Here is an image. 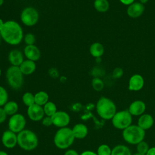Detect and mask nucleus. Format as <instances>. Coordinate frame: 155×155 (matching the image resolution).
I'll use <instances>...</instances> for the list:
<instances>
[{
  "instance_id": "nucleus-1",
  "label": "nucleus",
  "mask_w": 155,
  "mask_h": 155,
  "mask_svg": "<svg viewBox=\"0 0 155 155\" xmlns=\"http://www.w3.org/2000/svg\"><path fill=\"white\" fill-rule=\"evenodd\" d=\"M2 39L10 45H18L23 39V31L21 25L15 21L4 22L0 31Z\"/></svg>"
},
{
  "instance_id": "nucleus-2",
  "label": "nucleus",
  "mask_w": 155,
  "mask_h": 155,
  "mask_svg": "<svg viewBox=\"0 0 155 155\" xmlns=\"http://www.w3.org/2000/svg\"><path fill=\"white\" fill-rule=\"evenodd\" d=\"M18 145L25 151H32L38 145V138L31 130L24 129L17 134Z\"/></svg>"
},
{
  "instance_id": "nucleus-3",
  "label": "nucleus",
  "mask_w": 155,
  "mask_h": 155,
  "mask_svg": "<svg viewBox=\"0 0 155 155\" xmlns=\"http://www.w3.org/2000/svg\"><path fill=\"white\" fill-rule=\"evenodd\" d=\"M96 109L97 114L105 120L111 119L116 113V106L114 102L104 96L101 97L97 101Z\"/></svg>"
},
{
  "instance_id": "nucleus-4",
  "label": "nucleus",
  "mask_w": 155,
  "mask_h": 155,
  "mask_svg": "<svg viewBox=\"0 0 155 155\" xmlns=\"http://www.w3.org/2000/svg\"><path fill=\"white\" fill-rule=\"evenodd\" d=\"M74 139L71 128L66 127L61 128L56 131L53 142L57 148L64 150L68 148L73 143Z\"/></svg>"
},
{
  "instance_id": "nucleus-5",
  "label": "nucleus",
  "mask_w": 155,
  "mask_h": 155,
  "mask_svg": "<svg viewBox=\"0 0 155 155\" xmlns=\"http://www.w3.org/2000/svg\"><path fill=\"white\" fill-rule=\"evenodd\" d=\"M145 131L137 125H131L122 131L124 140L129 144L137 145L143 140Z\"/></svg>"
},
{
  "instance_id": "nucleus-6",
  "label": "nucleus",
  "mask_w": 155,
  "mask_h": 155,
  "mask_svg": "<svg viewBox=\"0 0 155 155\" xmlns=\"http://www.w3.org/2000/svg\"><path fill=\"white\" fill-rule=\"evenodd\" d=\"M23 74L19 67L12 65L6 71V78L9 86L14 90L20 89L24 83Z\"/></svg>"
},
{
  "instance_id": "nucleus-7",
  "label": "nucleus",
  "mask_w": 155,
  "mask_h": 155,
  "mask_svg": "<svg viewBox=\"0 0 155 155\" xmlns=\"http://www.w3.org/2000/svg\"><path fill=\"white\" fill-rule=\"evenodd\" d=\"M111 122L114 127L123 130L131 125L132 115L128 110L117 111L111 119Z\"/></svg>"
},
{
  "instance_id": "nucleus-8",
  "label": "nucleus",
  "mask_w": 155,
  "mask_h": 155,
  "mask_svg": "<svg viewBox=\"0 0 155 155\" xmlns=\"http://www.w3.org/2000/svg\"><path fill=\"white\" fill-rule=\"evenodd\" d=\"M21 20L26 26H33L39 20L38 12L34 7H25L21 13Z\"/></svg>"
},
{
  "instance_id": "nucleus-9",
  "label": "nucleus",
  "mask_w": 155,
  "mask_h": 155,
  "mask_svg": "<svg viewBox=\"0 0 155 155\" xmlns=\"http://www.w3.org/2000/svg\"><path fill=\"white\" fill-rule=\"evenodd\" d=\"M26 119L24 115L16 113L10 116L8 122V130L18 134L25 129Z\"/></svg>"
},
{
  "instance_id": "nucleus-10",
  "label": "nucleus",
  "mask_w": 155,
  "mask_h": 155,
  "mask_svg": "<svg viewBox=\"0 0 155 155\" xmlns=\"http://www.w3.org/2000/svg\"><path fill=\"white\" fill-rule=\"evenodd\" d=\"M53 125L59 128L66 127L70 122L69 114L64 111H57L52 116Z\"/></svg>"
},
{
  "instance_id": "nucleus-11",
  "label": "nucleus",
  "mask_w": 155,
  "mask_h": 155,
  "mask_svg": "<svg viewBox=\"0 0 155 155\" xmlns=\"http://www.w3.org/2000/svg\"><path fill=\"white\" fill-rule=\"evenodd\" d=\"M1 141L5 148H13L18 145L17 134L8 129L3 132Z\"/></svg>"
},
{
  "instance_id": "nucleus-12",
  "label": "nucleus",
  "mask_w": 155,
  "mask_h": 155,
  "mask_svg": "<svg viewBox=\"0 0 155 155\" xmlns=\"http://www.w3.org/2000/svg\"><path fill=\"white\" fill-rule=\"evenodd\" d=\"M27 115L29 119L33 121L41 120L45 115L43 107L34 104L27 108Z\"/></svg>"
},
{
  "instance_id": "nucleus-13",
  "label": "nucleus",
  "mask_w": 155,
  "mask_h": 155,
  "mask_svg": "<svg viewBox=\"0 0 155 155\" xmlns=\"http://www.w3.org/2000/svg\"><path fill=\"white\" fill-rule=\"evenodd\" d=\"M144 11V4L140 2H134L128 5L127 9V13L131 18H137L143 13Z\"/></svg>"
},
{
  "instance_id": "nucleus-14",
  "label": "nucleus",
  "mask_w": 155,
  "mask_h": 155,
  "mask_svg": "<svg viewBox=\"0 0 155 155\" xmlns=\"http://www.w3.org/2000/svg\"><path fill=\"white\" fill-rule=\"evenodd\" d=\"M144 85V79L139 74L132 75L128 81V90L137 91L140 90Z\"/></svg>"
},
{
  "instance_id": "nucleus-15",
  "label": "nucleus",
  "mask_w": 155,
  "mask_h": 155,
  "mask_svg": "<svg viewBox=\"0 0 155 155\" xmlns=\"http://www.w3.org/2000/svg\"><path fill=\"white\" fill-rule=\"evenodd\" d=\"M146 110V105L140 100H136L131 103L128 107V111L132 116H140L143 114Z\"/></svg>"
},
{
  "instance_id": "nucleus-16",
  "label": "nucleus",
  "mask_w": 155,
  "mask_h": 155,
  "mask_svg": "<svg viewBox=\"0 0 155 155\" xmlns=\"http://www.w3.org/2000/svg\"><path fill=\"white\" fill-rule=\"evenodd\" d=\"M24 53L27 59L35 62L38 61L41 56V51L35 45H26L24 49Z\"/></svg>"
},
{
  "instance_id": "nucleus-17",
  "label": "nucleus",
  "mask_w": 155,
  "mask_h": 155,
  "mask_svg": "<svg viewBox=\"0 0 155 155\" xmlns=\"http://www.w3.org/2000/svg\"><path fill=\"white\" fill-rule=\"evenodd\" d=\"M154 124V119L150 114H143L140 115L137 120V125L143 130H147L152 127Z\"/></svg>"
},
{
  "instance_id": "nucleus-18",
  "label": "nucleus",
  "mask_w": 155,
  "mask_h": 155,
  "mask_svg": "<svg viewBox=\"0 0 155 155\" xmlns=\"http://www.w3.org/2000/svg\"><path fill=\"white\" fill-rule=\"evenodd\" d=\"M8 59L12 65L19 67L24 61L22 53L18 49L12 50L8 54Z\"/></svg>"
},
{
  "instance_id": "nucleus-19",
  "label": "nucleus",
  "mask_w": 155,
  "mask_h": 155,
  "mask_svg": "<svg viewBox=\"0 0 155 155\" xmlns=\"http://www.w3.org/2000/svg\"><path fill=\"white\" fill-rule=\"evenodd\" d=\"M71 130L75 139H84L87 136L88 133L87 127L85 124L81 123L74 125Z\"/></svg>"
},
{
  "instance_id": "nucleus-20",
  "label": "nucleus",
  "mask_w": 155,
  "mask_h": 155,
  "mask_svg": "<svg viewBox=\"0 0 155 155\" xmlns=\"http://www.w3.org/2000/svg\"><path fill=\"white\" fill-rule=\"evenodd\" d=\"M22 73L24 75H30L36 70V65L35 61L26 59L24 60L22 64L19 66Z\"/></svg>"
},
{
  "instance_id": "nucleus-21",
  "label": "nucleus",
  "mask_w": 155,
  "mask_h": 155,
  "mask_svg": "<svg viewBox=\"0 0 155 155\" xmlns=\"http://www.w3.org/2000/svg\"><path fill=\"white\" fill-rule=\"evenodd\" d=\"M90 53L92 56L96 58H101L104 53V47L100 42H94L90 47Z\"/></svg>"
},
{
  "instance_id": "nucleus-22",
  "label": "nucleus",
  "mask_w": 155,
  "mask_h": 155,
  "mask_svg": "<svg viewBox=\"0 0 155 155\" xmlns=\"http://www.w3.org/2000/svg\"><path fill=\"white\" fill-rule=\"evenodd\" d=\"M4 111L5 112L7 116H12L17 113L18 111V104L17 102L13 101H8L3 107H2Z\"/></svg>"
},
{
  "instance_id": "nucleus-23",
  "label": "nucleus",
  "mask_w": 155,
  "mask_h": 155,
  "mask_svg": "<svg viewBox=\"0 0 155 155\" xmlns=\"http://www.w3.org/2000/svg\"><path fill=\"white\" fill-rule=\"evenodd\" d=\"M49 96L47 93L44 91H40L35 94V104L43 107L47 102H48Z\"/></svg>"
},
{
  "instance_id": "nucleus-24",
  "label": "nucleus",
  "mask_w": 155,
  "mask_h": 155,
  "mask_svg": "<svg viewBox=\"0 0 155 155\" xmlns=\"http://www.w3.org/2000/svg\"><path fill=\"white\" fill-rule=\"evenodd\" d=\"M111 155H132L130 149L124 145H117L111 150Z\"/></svg>"
},
{
  "instance_id": "nucleus-25",
  "label": "nucleus",
  "mask_w": 155,
  "mask_h": 155,
  "mask_svg": "<svg viewBox=\"0 0 155 155\" xmlns=\"http://www.w3.org/2000/svg\"><path fill=\"white\" fill-rule=\"evenodd\" d=\"M109 7L108 0H94V7L99 12H106L109 9Z\"/></svg>"
},
{
  "instance_id": "nucleus-26",
  "label": "nucleus",
  "mask_w": 155,
  "mask_h": 155,
  "mask_svg": "<svg viewBox=\"0 0 155 155\" xmlns=\"http://www.w3.org/2000/svg\"><path fill=\"white\" fill-rule=\"evenodd\" d=\"M43 109L45 115L50 117H51L57 111V107L56 104L51 101L47 102L43 106Z\"/></svg>"
},
{
  "instance_id": "nucleus-27",
  "label": "nucleus",
  "mask_w": 155,
  "mask_h": 155,
  "mask_svg": "<svg viewBox=\"0 0 155 155\" xmlns=\"http://www.w3.org/2000/svg\"><path fill=\"white\" fill-rule=\"evenodd\" d=\"M22 100L24 105L28 107L35 104V95L30 92L25 93L22 97Z\"/></svg>"
},
{
  "instance_id": "nucleus-28",
  "label": "nucleus",
  "mask_w": 155,
  "mask_h": 155,
  "mask_svg": "<svg viewBox=\"0 0 155 155\" xmlns=\"http://www.w3.org/2000/svg\"><path fill=\"white\" fill-rule=\"evenodd\" d=\"M91 85L93 88L97 91H100L104 88V83L100 78L94 77L91 81Z\"/></svg>"
},
{
  "instance_id": "nucleus-29",
  "label": "nucleus",
  "mask_w": 155,
  "mask_h": 155,
  "mask_svg": "<svg viewBox=\"0 0 155 155\" xmlns=\"http://www.w3.org/2000/svg\"><path fill=\"white\" fill-rule=\"evenodd\" d=\"M97 155H111V149L107 144H102L99 146L97 150Z\"/></svg>"
},
{
  "instance_id": "nucleus-30",
  "label": "nucleus",
  "mask_w": 155,
  "mask_h": 155,
  "mask_svg": "<svg viewBox=\"0 0 155 155\" xmlns=\"http://www.w3.org/2000/svg\"><path fill=\"white\" fill-rule=\"evenodd\" d=\"M149 148H150L149 145L147 143V142L143 140L141 141L138 144H137V147H136L137 153H139L140 154H143V155L146 154Z\"/></svg>"
},
{
  "instance_id": "nucleus-31",
  "label": "nucleus",
  "mask_w": 155,
  "mask_h": 155,
  "mask_svg": "<svg viewBox=\"0 0 155 155\" xmlns=\"http://www.w3.org/2000/svg\"><path fill=\"white\" fill-rule=\"evenodd\" d=\"M8 93L5 88L0 86V107H3L8 102Z\"/></svg>"
},
{
  "instance_id": "nucleus-32",
  "label": "nucleus",
  "mask_w": 155,
  "mask_h": 155,
  "mask_svg": "<svg viewBox=\"0 0 155 155\" xmlns=\"http://www.w3.org/2000/svg\"><path fill=\"white\" fill-rule=\"evenodd\" d=\"M36 41L35 36L32 33H27L24 36V42L27 45H35Z\"/></svg>"
},
{
  "instance_id": "nucleus-33",
  "label": "nucleus",
  "mask_w": 155,
  "mask_h": 155,
  "mask_svg": "<svg viewBox=\"0 0 155 155\" xmlns=\"http://www.w3.org/2000/svg\"><path fill=\"white\" fill-rule=\"evenodd\" d=\"M124 74L123 69L120 67L115 68L112 72V76L114 79H119L121 78Z\"/></svg>"
},
{
  "instance_id": "nucleus-34",
  "label": "nucleus",
  "mask_w": 155,
  "mask_h": 155,
  "mask_svg": "<svg viewBox=\"0 0 155 155\" xmlns=\"http://www.w3.org/2000/svg\"><path fill=\"white\" fill-rule=\"evenodd\" d=\"M41 120H42V124L45 127H48L53 125L51 117L46 116L45 117H44V118Z\"/></svg>"
},
{
  "instance_id": "nucleus-35",
  "label": "nucleus",
  "mask_w": 155,
  "mask_h": 155,
  "mask_svg": "<svg viewBox=\"0 0 155 155\" xmlns=\"http://www.w3.org/2000/svg\"><path fill=\"white\" fill-rule=\"evenodd\" d=\"M7 116V115L4 111L3 108L0 107V124H2L5 122V120H6Z\"/></svg>"
},
{
  "instance_id": "nucleus-36",
  "label": "nucleus",
  "mask_w": 155,
  "mask_h": 155,
  "mask_svg": "<svg viewBox=\"0 0 155 155\" xmlns=\"http://www.w3.org/2000/svg\"><path fill=\"white\" fill-rule=\"evenodd\" d=\"M64 155H80V154H79V153L75 150L69 149L65 152Z\"/></svg>"
},
{
  "instance_id": "nucleus-37",
  "label": "nucleus",
  "mask_w": 155,
  "mask_h": 155,
  "mask_svg": "<svg viewBox=\"0 0 155 155\" xmlns=\"http://www.w3.org/2000/svg\"><path fill=\"white\" fill-rule=\"evenodd\" d=\"M120 2L125 5H130L134 2L135 0H119Z\"/></svg>"
},
{
  "instance_id": "nucleus-38",
  "label": "nucleus",
  "mask_w": 155,
  "mask_h": 155,
  "mask_svg": "<svg viewBox=\"0 0 155 155\" xmlns=\"http://www.w3.org/2000/svg\"><path fill=\"white\" fill-rule=\"evenodd\" d=\"M80 155H97L96 153H94V151H90V150H86L83 151Z\"/></svg>"
},
{
  "instance_id": "nucleus-39",
  "label": "nucleus",
  "mask_w": 155,
  "mask_h": 155,
  "mask_svg": "<svg viewBox=\"0 0 155 155\" xmlns=\"http://www.w3.org/2000/svg\"><path fill=\"white\" fill-rule=\"evenodd\" d=\"M145 155H155V147L150 148Z\"/></svg>"
},
{
  "instance_id": "nucleus-40",
  "label": "nucleus",
  "mask_w": 155,
  "mask_h": 155,
  "mask_svg": "<svg viewBox=\"0 0 155 155\" xmlns=\"http://www.w3.org/2000/svg\"><path fill=\"white\" fill-rule=\"evenodd\" d=\"M4 22L3 21L2 19H1L0 18V31H1V30L2 29V28L3 25H4Z\"/></svg>"
},
{
  "instance_id": "nucleus-41",
  "label": "nucleus",
  "mask_w": 155,
  "mask_h": 155,
  "mask_svg": "<svg viewBox=\"0 0 155 155\" xmlns=\"http://www.w3.org/2000/svg\"><path fill=\"white\" fill-rule=\"evenodd\" d=\"M0 155H8L7 153L4 151H0Z\"/></svg>"
},
{
  "instance_id": "nucleus-42",
  "label": "nucleus",
  "mask_w": 155,
  "mask_h": 155,
  "mask_svg": "<svg viewBox=\"0 0 155 155\" xmlns=\"http://www.w3.org/2000/svg\"><path fill=\"white\" fill-rule=\"evenodd\" d=\"M139 1L142 4H146L148 1V0H139Z\"/></svg>"
},
{
  "instance_id": "nucleus-43",
  "label": "nucleus",
  "mask_w": 155,
  "mask_h": 155,
  "mask_svg": "<svg viewBox=\"0 0 155 155\" xmlns=\"http://www.w3.org/2000/svg\"><path fill=\"white\" fill-rule=\"evenodd\" d=\"M3 2H4V0H0V6L2 5Z\"/></svg>"
},
{
  "instance_id": "nucleus-44",
  "label": "nucleus",
  "mask_w": 155,
  "mask_h": 155,
  "mask_svg": "<svg viewBox=\"0 0 155 155\" xmlns=\"http://www.w3.org/2000/svg\"><path fill=\"white\" fill-rule=\"evenodd\" d=\"M133 155H143V154H139V153H136V154H134Z\"/></svg>"
},
{
  "instance_id": "nucleus-45",
  "label": "nucleus",
  "mask_w": 155,
  "mask_h": 155,
  "mask_svg": "<svg viewBox=\"0 0 155 155\" xmlns=\"http://www.w3.org/2000/svg\"><path fill=\"white\" fill-rule=\"evenodd\" d=\"M1 39H2V37H1V35L0 33V43H1Z\"/></svg>"
},
{
  "instance_id": "nucleus-46",
  "label": "nucleus",
  "mask_w": 155,
  "mask_h": 155,
  "mask_svg": "<svg viewBox=\"0 0 155 155\" xmlns=\"http://www.w3.org/2000/svg\"><path fill=\"white\" fill-rule=\"evenodd\" d=\"M1 70L0 68V76H1Z\"/></svg>"
}]
</instances>
